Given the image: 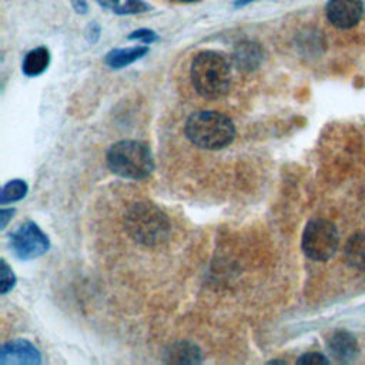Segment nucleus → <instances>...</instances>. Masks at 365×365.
Returning <instances> with one entry per match:
<instances>
[{"instance_id": "f257e3e1", "label": "nucleus", "mask_w": 365, "mask_h": 365, "mask_svg": "<svg viewBox=\"0 0 365 365\" xmlns=\"http://www.w3.org/2000/svg\"><path fill=\"white\" fill-rule=\"evenodd\" d=\"M190 77L195 91L207 100L224 97L231 87V66L227 57L214 50H204L194 56Z\"/></svg>"}, {"instance_id": "f03ea898", "label": "nucleus", "mask_w": 365, "mask_h": 365, "mask_svg": "<svg viewBox=\"0 0 365 365\" xmlns=\"http://www.w3.org/2000/svg\"><path fill=\"white\" fill-rule=\"evenodd\" d=\"M124 228L138 244L157 247L168 240L171 222L167 214L157 205L147 201H138L125 210Z\"/></svg>"}, {"instance_id": "7ed1b4c3", "label": "nucleus", "mask_w": 365, "mask_h": 365, "mask_svg": "<svg viewBox=\"0 0 365 365\" xmlns=\"http://www.w3.org/2000/svg\"><path fill=\"white\" fill-rule=\"evenodd\" d=\"M187 138L204 150H221L235 137V125L230 117L214 110L192 113L184 127Z\"/></svg>"}, {"instance_id": "20e7f679", "label": "nucleus", "mask_w": 365, "mask_h": 365, "mask_svg": "<svg viewBox=\"0 0 365 365\" xmlns=\"http://www.w3.org/2000/svg\"><path fill=\"white\" fill-rule=\"evenodd\" d=\"M107 165L123 178L144 180L154 170V158L145 143L121 140L108 148Z\"/></svg>"}, {"instance_id": "39448f33", "label": "nucleus", "mask_w": 365, "mask_h": 365, "mask_svg": "<svg viewBox=\"0 0 365 365\" xmlns=\"http://www.w3.org/2000/svg\"><path fill=\"white\" fill-rule=\"evenodd\" d=\"M338 230L334 222L317 218L311 220L302 232L301 247L304 254L314 261L329 259L338 248Z\"/></svg>"}, {"instance_id": "423d86ee", "label": "nucleus", "mask_w": 365, "mask_h": 365, "mask_svg": "<svg viewBox=\"0 0 365 365\" xmlns=\"http://www.w3.org/2000/svg\"><path fill=\"white\" fill-rule=\"evenodd\" d=\"M10 247L17 258L33 259L48 250L50 241L36 222L26 221L10 234Z\"/></svg>"}, {"instance_id": "0eeeda50", "label": "nucleus", "mask_w": 365, "mask_h": 365, "mask_svg": "<svg viewBox=\"0 0 365 365\" xmlns=\"http://www.w3.org/2000/svg\"><path fill=\"white\" fill-rule=\"evenodd\" d=\"M364 13L362 0H328L325 14L328 21L336 29H351L356 26Z\"/></svg>"}, {"instance_id": "6e6552de", "label": "nucleus", "mask_w": 365, "mask_h": 365, "mask_svg": "<svg viewBox=\"0 0 365 365\" xmlns=\"http://www.w3.org/2000/svg\"><path fill=\"white\" fill-rule=\"evenodd\" d=\"M40 351L27 339L7 341L0 348V365H38Z\"/></svg>"}, {"instance_id": "1a4fd4ad", "label": "nucleus", "mask_w": 365, "mask_h": 365, "mask_svg": "<svg viewBox=\"0 0 365 365\" xmlns=\"http://www.w3.org/2000/svg\"><path fill=\"white\" fill-rule=\"evenodd\" d=\"M264 50L257 41L245 40L238 43L232 51L234 66L241 71H254L264 61Z\"/></svg>"}, {"instance_id": "9d476101", "label": "nucleus", "mask_w": 365, "mask_h": 365, "mask_svg": "<svg viewBox=\"0 0 365 365\" xmlns=\"http://www.w3.org/2000/svg\"><path fill=\"white\" fill-rule=\"evenodd\" d=\"M163 362L165 364H201L200 348L190 341H177L171 344L165 352Z\"/></svg>"}, {"instance_id": "9b49d317", "label": "nucleus", "mask_w": 365, "mask_h": 365, "mask_svg": "<svg viewBox=\"0 0 365 365\" xmlns=\"http://www.w3.org/2000/svg\"><path fill=\"white\" fill-rule=\"evenodd\" d=\"M328 348L331 354L342 362H351L359 352L355 336L348 331H336L329 338Z\"/></svg>"}, {"instance_id": "f8f14e48", "label": "nucleus", "mask_w": 365, "mask_h": 365, "mask_svg": "<svg viewBox=\"0 0 365 365\" xmlns=\"http://www.w3.org/2000/svg\"><path fill=\"white\" fill-rule=\"evenodd\" d=\"M147 53H148V47L145 44L127 47V48H113L106 54L104 61L110 68L120 70V68H124V67L133 64L134 61L140 60Z\"/></svg>"}, {"instance_id": "ddd939ff", "label": "nucleus", "mask_w": 365, "mask_h": 365, "mask_svg": "<svg viewBox=\"0 0 365 365\" xmlns=\"http://www.w3.org/2000/svg\"><path fill=\"white\" fill-rule=\"evenodd\" d=\"M50 51L47 47L40 46L36 47L33 50H30L29 53H26L23 63H21V71L27 76V77H37L40 74H43L48 64H50Z\"/></svg>"}, {"instance_id": "4468645a", "label": "nucleus", "mask_w": 365, "mask_h": 365, "mask_svg": "<svg viewBox=\"0 0 365 365\" xmlns=\"http://www.w3.org/2000/svg\"><path fill=\"white\" fill-rule=\"evenodd\" d=\"M348 264L356 269L365 271V234H354L344 248Z\"/></svg>"}, {"instance_id": "2eb2a0df", "label": "nucleus", "mask_w": 365, "mask_h": 365, "mask_svg": "<svg viewBox=\"0 0 365 365\" xmlns=\"http://www.w3.org/2000/svg\"><path fill=\"white\" fill-rule=\"evenodd\" d=\"M27 191H29V187H27L26 181H23V180H11V181H9L1 188L0 204L4 205V204H9V202L19 201V200L26 197Z\"/></svg>"}, {"instance_id": "dca6fc26", "label": "nucleus", "mask_w": 365, "mask_h": 365, "mask_svg": "<svg viewBox=\"0 0 365 365\" xmlns=\"http://www.w3.org/2000/svg\"><path fill=\"white\" fill-rule=\"evenodd\" d=\"M151 6L145 3L144 0H125L123 4L118 6V9L114 11L118 16H125V14H138L148 11Z\"/></svg>"}, {"instance_id": "f3484780", "label": "nucleus", "mask_w": 365, "mask_h": 365, "mask_svg": "<svg viewBox=\"0 0 365 365\" xmlns=\"http://www.w3.org/2000/svg\"><path fill=\"white\" fill-rule=\"evenodd\" d=\"M16 285V275L11 268L7 265L4 259H1V271H0V294L6 295Z\"/></svg>"}, {"instance_id": "a211bd4d", "label": "nucleus", "mask_w": 365, "mask_h": 365, "mask_svg": "<svg viewBox=\"0 0 365 365\" xmlns=\"http://www.w3.org/2000/svg\"><path fill=\"white\" fill-rule=\"evenodd\" d=\"M127 38H128V40H138V41H141L143 44L148 46V44L157 41V40H158V36H157V33H155L154 30H151V29H138V30L131 31Z\"/></svg>"}, {"instance_id": "6ab92c4d", "label": "nucleus", "mask_w": 365, "mask_h": 365, "mask_svg": "<svg viewBox=\"0 0 365 365\" xmlns=\"http://www.w3.org/2000/svg\"><path fill=\"white\" fill-rule=\"evenodd\" d=\"M297 364H328V359L319 352H307L297 359Z\"/></svg>"}, {"instance_id": "aec40b11", "label": "nucleus", "mask_w": 365, "mask_h": 365, "mask_svg": "<svg viewBox=\"0 0 365 365\" xmlns=\"http://www.w3.org/2000/svg\"><path fill=\"white\" fill-rule=\"evenodd\" d=\"M100 33H101V29H100V26H98L96 21L90 23V24L86 27V30H84V36H86L87 41L91 43V44H94V43L98 41Z\"/></svg>"}, {"instance_id": "412c9836", "label": "nucleus", "mask_w": 365, "mask_h": 365, "mask_svg": "<svg viewBox=\"0 0 365 365\" xmlns=\"http://www.w3.org/2000/svg\"><path fill=\"white\" fill-rule=\"evenodd\" d=\"M71 7H73L74 11L78 13V14H86V13L88 11L87 0H71Z\"/></svg>"}, {"instance_id": "4be33fe9", "label": "nucleus", "mask_w": 365, "mask_h": 365, "mask_svg": "<svg viewBox=\"0 0 365 365\" xmlns=\"http://www.w3.org/2000/svg\"><path fill=\"white\" fill-rule=\"evenodd\" d=\"M97 4H100L103 9H107V10H111L113 13L118 9V6L121 4L120 0H96Z\"/></svg>"}, {"instance_id": "5701e85b", "label": "nucleus", "mask_w": 365, "mask_h": 365, "mask_svg": "<svg viewBox=\"0 0 365 365\" xmlns=\"http://www.w3.org/2000/svg\"><path fill=\"white\" fill-rule=\"evenodd\" d=\"M14 208H9V210H1L0 211V222H1V228H6L9 220L11 218V215L14 214Z\"/></svg>"}, {"instance_id": "b1692460", "label": "nucleus", "mask_w": 365, "mask_h": 365, "mask_svg": "<svg viewBox=\"0 0 365 365\" xmlns=\"http://www.w3.org/2000/svg\"><path fill=\"white\" fill-rule=\"evenodd\" d=\"M252 1H257V0H237L235 1V7H244V6H247V4L252 3Z\"/></svg>"}, {"instance_id": "393cba45", "label": "nucleus", "mask_w": 365, "mask_h": 365, "mask_svg": "<svg viewBox=\"0 0 365 365\" xmlns=\"http://www.w3.org/2000/svg\"><path fill=\"white\" fill-rule=\"evenodd\" d=\"M268 364H287V362L281 359H272V361H268Z\"/></svg>"}, {"instance_id": "a878e982", "label": "nucleus", "mask_w": 365, "mask_h": 365, "mask_svg": "<svg viewBox=\"0 0 365 365\" xmlns=\"http://www.w3.org/2000/svg\"><path fill=\"white\" fill-rule=\"evenodd\" d=\"M174 1H185V3H190V1H197V0H174Z\"/></svg>"}]
</instances>
